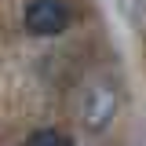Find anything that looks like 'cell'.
Returning <instances> with one entry per match:
<instances>
[{
  "mask_svg": "<svg viewBox=\"0 0 146 146\" xmlns=\"http://www.w3.org/2000/svg\"><path fill=\"white\" fill-rule=\"evenodd\" d=\"M117 106H121L117 88L106 84V80H91L88 88H84V95H80V124L99 135V131H106V128L113 124Z\"/></svg>",
  "mask_w": 146,
  "mask_h": 146,
  "instance_id": "cell-1",
  "label": "cell"
},
{
  "mask_svg": "<svg viewBox=\"0 0 146 146\" xmlns=\"http://www.w3.org/2000/svg\"><path fill=\"white\" fill-rule=\"evenodd\" d=\"M22 26L33 36H58L70 29V7L62 0H29L22 11Z\"/></svg>",
  "mask_w": 146,
  "mask_h": 146,
  "instance_id": "cell-2",
  "label": "cell"
},
{
  "mask_svg": "<svg viewBox=\"0 0 146 146\" xmlns=\"http://www.w3.org/2000/svg\"><path fill=\"white\" fill-rule=\"evenodd\" d=\"M26 146H73V139L58 128H36V131H29Z\"/></svg>",
  "mask_w": 146,
  "mask_h": 146,
  "instance_id": "cell-3",
  "label": "cell"
}]
</instances>
